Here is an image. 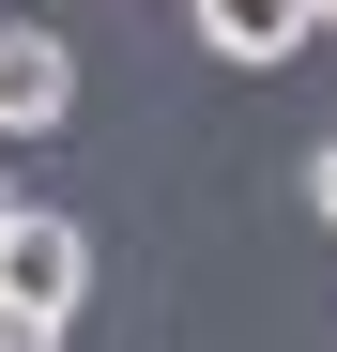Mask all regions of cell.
<instances>
[{"instance_id": "cell-1", "label": "cell", "mask_w": 337, "mask_h": 352, "mask_svg": "<svg viewBox=\"0 0 337 352\" xmlns=\"http://www.w3.org/2000/svg\"><path fill=\"white\" fill-rule=\"evenodd\" d=\"M0 307H16V322H77L92 307V230L16 199V230H0Z\"/></svg>"}, {"instance_id": "cell-2", "label": "cell", "mask_w": 337, "mask_h": 352, "mask_svg": "<svg viewBox=\"0 0 337 352\" xmlns=\"http://www.w3.org/2000/svg\"><path fill=\"white\" fill-rule=\"evenodd\" d=\"M62 123H77V46L0 16V138H62Z\"/></svg>"}, {"instance_id": "cell-3", "label": "cell", "mask_w": 337, "mask_h": 352, "mask_svg": "<svg viewBox=\"0 0 337 352\" xmlns=\"http://www.w3.org/2000/svg\"><path fill=\"white\" fill-rule=\"evenodd\" d=\"M322 31V0H199V46H215V62H292V46Z\"/></svg>"}, {"instance_id": "cell-4", "label": "cell", "mask_w": 337, "mask_h": 352, "mask_svg": "<svg viewBox=\"0 0 337 352\" xmlns=\"http://www.w3.org/2000/svg\"><path fill=\"white\" fill-rule=\"evenodd\" d=\"M307 214H322V230H337V138H322V153H307Z\"/></svg>"}, {"instance_id": "cell-5", "label": "cell", "mask_w": 337, "mask_h": 352, "mask_svg": "<svg viewBox=\"0 0 337 352\" xmlns=\"http://www.w3.org/2000/svg\"><path fill=\"white\" fill-rule=\"evenodd\" d=\"M0 352H62V322H16V307H0Z\"/></svg>"}, {"instance_id": "cell-6", "label": "cell", "mask_w": 337, "mask_h": 352, "mask_svg": "<svg viewBox=\"0 0 337 352\" xmlns=\"http://www.w3.org/2000/svg\"><path fill=\"white\" fill-rule=\"evenodd\" d=\"M0 230H16V199H0Z\"/></svg>"}, {"instance_id": "cell-7", "label": "cell", "mask_w": 337, "mask_h": 352, "mask_svg": "<svg viewBox=\"0 0 337 352\" xmlns=\"http://www.w3.org/2000/svg\"><path fill=\"white\" fill-rule=\"evenodd\" d=\"M322 31H337V0H322Z\"/></svg>"}]
</instances>
